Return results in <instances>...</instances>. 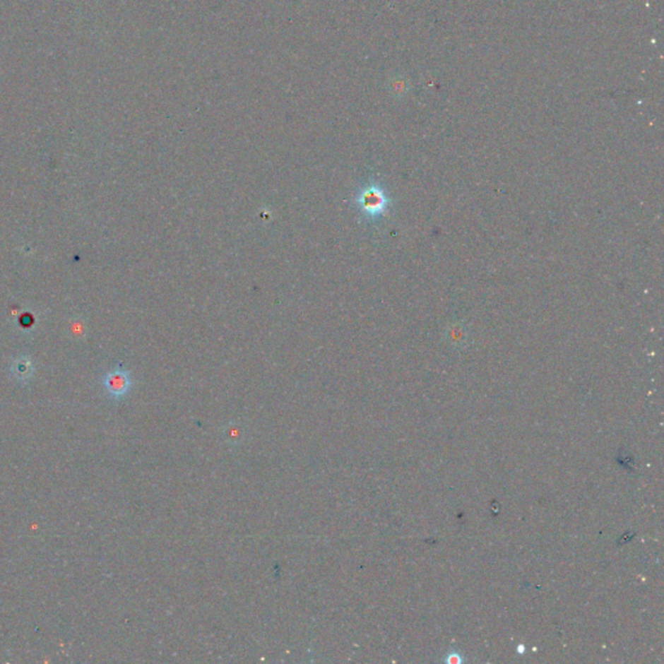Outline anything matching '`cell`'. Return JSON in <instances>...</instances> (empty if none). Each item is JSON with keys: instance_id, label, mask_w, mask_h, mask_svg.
Instances as JSON below:
<instances>
[{"instance_id": "obj_2", "label": "cell", "mask_w": 664, "mask_h": 664, "mask_svg": "<svg viewBox=\"0 0 664 664\" xmlns=\"http://www.w3.org/2000/svg\"><path fill=\"white\" fill-rule=\"evenodd\" d=\"M103 383L107 393L114 400L124 398L133 387L131 374L121 364L105 374Z\"/></svg>"}, {"instance_id": "obj_4", "label": "cell", "mask_w": 664, "mask_h": 664, "mask_svg": "<svg viewBox=\"0 0 664 664\" xmlns=\"http://www.w3.org/2000/svg\"><path fill=\"white\" fill-rule=\"evenodd\" d=\"M444 662L449 664H459L463 662V658L457 650H451V653H448L444 658Z\"/></svg>"}, {"instance_id": "obj_3", "label": "cell", "mask_w": 664, "mask_h": 664, "mask_svg": "<svg viewBox=\"0 0 664 664\" xmlns=\"http://www.w3.org/2000/svg\"><path fill=\"white\" fill-rule=\"evenodd\" d=\"M11 372L17 380L28 381L32 377L34 367H32V361L28 357H20L13 361V364L11 366Z\"/></svg>"}, {"instance_id": "obj_1", "label": "cell", "mask_w": 664, "mask_h": 664, "mask_svg": "<svg viewBox=\"0 0 664 664\" xmlns=\"http://www.w3.org/2000/svg\"><path fill=\"white\" fill-rule=\"evenodd\" d=\"M352 204L364 223L375 225L389 213L392 200L387 189L379 181L370 178L355 194Z\"/></svg>"}]
</instances>
